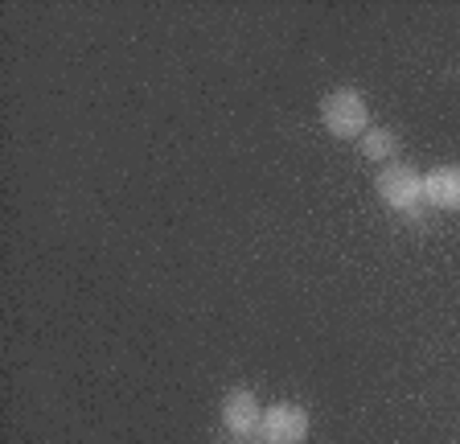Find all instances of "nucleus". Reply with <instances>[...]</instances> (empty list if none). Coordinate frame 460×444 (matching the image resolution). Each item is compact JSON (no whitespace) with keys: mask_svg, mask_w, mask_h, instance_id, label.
Returning a JSON list of instances; mask_svg holds the SVG:
<instances>
[{"mask_svg":"<svg viewBox=\"0 0 460 444\" xmlns=\"http://www.w3.org/2000/svg\"><path fill=\"white\" fill-rule=\"evenodd\" d=\"M321 124L333 140H362L366 128H370V107L366 95L354 87H337L321 99Z\"/></svg>","mask_w":460,"mask_h":444,"instance_id":"f257e3e1","label":"nucleus"},{"mask_svg":"<svg viewBox=\"0 0 460 444\" xmlns=\"http://www.w3.org/2000/svg\"><path fill=\"white\" fill-rule=\"evenodd\" d=\"M374 190H378V198L399 214H415L423 206V173L415 164H402V161L383 164L378 177H374Z\"/></svg>","mask_w":460,"mask_h":444,"instance_id":"f03ea898","label":"nucleus"},{"mask_svg":"<svg viewBox=\"0 0 460 444\" xmlns=\"http://www.w3.org/2000/svg\"><path fill=\"white\" fill-rule=\"evenodd\" d=\"M222 428L234 444H255L259 428H263V404L255 399V391L247 386H234L222 399Z\"/></svg>","mask_w":460,"mask_h":444,"instance_id":"7ed1b4c3","label":"nucleus"},{"mask_svg":"<svg viewBox=\"0 0 460 444\" xmlns=\"http://www.w3.org/2000/svg\"><path fill=\"white\" fill-rule=\"evenodd\" d=\"M308 440V412L300 404H271L263 407L259 444H305Z\"/></svg>","mask_w":460,"mask_h":444,"instance_id":"20e7f679","label":"nucleus"},{"mask_svg":"<svg viewBox=\"0 0 460 444\" xmlns=\"http://www.w3.org/2000/svg\"><path fill=\"white\" fill-rule=\"evenodd\" d=\"M423 202L444 214L460 210V164H436L431 173H423Z\"/></svg>","mask_w":460,"mask_h":444,"instance_id":"39448f33","label":"nucleus"},{"mask_svg":"<svg viewBox=\"0 0 460 444\" xmlns=\"http://www.w3.org/2000/svg\"><path fill=\"white\" fill-rule=\"evenodd\" d=\"M358 148H362L366 161H391L394 148H399V136H394L391 128L370 124V128H366V136L358 140Z\"/></svg>","mask_w":460,"mask_h":444,"instance_id":"423d86ee","label":"nucleus"}]
</instances>
